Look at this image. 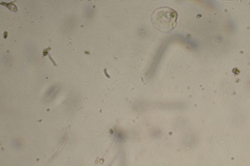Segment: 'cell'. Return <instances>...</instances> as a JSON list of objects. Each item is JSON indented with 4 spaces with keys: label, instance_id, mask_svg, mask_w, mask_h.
Instances as JSON below:
<instances>
[{
    "label": "cell",
    "instance_id": "1",
    "mask_svg": "<svg viewBox=\"0 0 250 166\" xmlns=\"http://www.w3.org/2000/svg\"><path fill=\"white\" fill-rule=\"evenodd\" d=\"M177 12L169 6H162L156 9L151 15L153 26L163 33H170L177 25Z\"/></svg>",
    "mask_w": 250,
    "mask_h": 166
}]
</instances>
